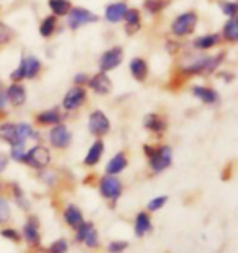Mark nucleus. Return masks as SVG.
I'll return each instance as SVG.
<instances>
[{"mask_svg":"<svg viewBox=\"0 0 238 253\" xmlns=\"http://www.w3.org/2000/svg\"><path fill=\"white\" fill-rule=\"evenodd\" d=\"M90 85V88L95 91V93L98 95H106L110 93L111 88H113V84H111V79L108 77L106 72H98L96 75H93L91 79H88V82H86Z\"/></svg>","mask_w":238,"mask_h":253,"instance_id":"f8f14e48","label":"nucleus"},{"mask_svg":"<svg viewBox=\"0 0 238 253\" xmlns=\"http://www.w3.org/2000/svg\"><path fill=\"white\" fill-rule=\"evenodd\" d=\"M222 59H224V54H217V56H204L199 57L196 61H193L189 66H186L183 71L186 74H209L214 72L220 64Z\"/></svg>","mask_w":238,"mask_h":253,"instance_id":"f03ea898","label":"nucleus"},{"mask_svg":"<svg viewBox=\"0 0 238 253\" xmlns=\"http://www.w3.org/2000/svg\"><path fill=\"white\" fill-rule=\"evenodd\" d=\"M8 164V157L5 154H0V171L5 170V167Z\"/></svg>","mask_w":238,"mask_h":253,"instance_id":"49530a36","label":"nucleus"},{"mask_svg":"<svg viewBox=\"0 0 238 253\" xmlns=\"http://www.w3.org/2000/svg\"><path fill=\"white\" fill-rule=\"evenodd\" d=\"M196 25H198V15L194 12H185L173 21L171 31L176 36H188L196 30Z\"/></svg>","mask_w":238,"mask_h":253,"instance_id":"20e7f679","label":"nucleus"},{"mask_svg":"<svg viewBox=\"0 0 238 253\" xmlns=\"http://www.w3.org/2000/svg\"><path fill=\"white\" fill-rule=\"evenodd\" d=\"M10 217V204L7 199L0 198V224L7 222Z\"/></svg>","mask_w":238,"mask_h":253,"instance_id":"72a5a7b5","label":"nucleus"},{"mask_svg":"<svg viewBox=\"0 0 238 253\" xmlns=\"http://www.w3.org/2000/svg\"><path fill=\"white\" fill-rule=\"evenodd\" d=\"M5 93H7V100L13 106H21L26 101V90L23 85H20V84H12Z\"/></svg>","mask_w":238,"mask_h":253,"instance_id":"4468645a","label":"nucleus"},{"mask_svg":"<svg viewBox=\"0 0 238 253\" xmlns=\"http://www.w3.org/2000/svg\"><path fill=\"white\" fill-rule=\"evenodd\" d=\"M166 203V196H159V198H154L152 201L149 203V211H159L165 206Z\"/></svg>","mask_w":238,"mask_h":253,"instance_id":"58836bf2","label":"nucleus"},{"mask_svg":"<svg viewBox=\"0 0 238 253\" xmlns=\"http://www.w3.org/2000/svg\"><path fill=\"white\" fill-rule=\"evenodd\" d=\"M88 82V77H86L85 74H79V75H75V84H77V87H80L82 84H86Z\"/></svg>","mask_w":238,"mask_h":253,"instance_id":"c03bdc74","label":"nucleus"},{"mask_svg":"<svg viewBox=\"0 0 238 253\" xmlns=\"http://www.w3.org/2000/svg\"><path fill=\"white\" fill-rule=\"evenodd\" d=\"M134 229H136L137 237H144L147 232L152 230V222H150V216L147 212H139L134 222Z\"/></svg>","mask_w":238,"mask_h":253,"instance_id":"b1692460","label":"nucleus"},{"mask_svg":"<svg viewBox=\"0 0 238 253\" xmlns=\"http://www.w3.org/2000/svg\"><path fill=\"white\" fill-rule=\"evenodd\" d=\"M56 25H57V18L51 15V17H46L42 20V23L40 26V35L42 38H49L54 31H56Z\"/></svg>","mask_w":238,"mask_h":253,"instance_id":"c756f323","label":"nucleus"},{"mask_svg":"<svg viewBox=\"0 0 238 253\" xmlns=\"http://www.w3.org/2000/svg\"><path fill=\"white\" fill-rule=\"evenodd\" d=\"M13 40V30L3 21H0V46H7Z\"/></svg>","mask_w":238,"mask_h":253,"instance_id":"7c9ffc66","label":"nucleus"},{"mask_svg":"<svg viewBox=\"0 0 238 253\" xmlns=\"http://www.w3.org/2000/svg\"><path fill=\"white\" fill-rule=\"evenodd\" d=\"M0 139L5 142H8L10 145L21 144L18 141L17 125H13V123H3V125H0Z\"/></svg>","mask_w":238,"mask_h":253,"instance_id":"f3484780","label":"nucleus"},{"mask_svg":"<svg viewBox=\"0 0 238 253\" xmlns=\"http://www.w3.org/2000/svg\"><path fill=\"white\" fill-rule=\"evenodd\" d=\"M64 219H66L67 225L77 229L83 222V214L77 206H67V209L64 211Z\"/></svg>","mask_w":238,"mask_h":253,"instance_id":"4be33fe9","label":"nucleus"},{"mask_svg":"<svg viewBox=\"0 0 238 253\" xmlns=\"http://www.w3.org/2000/svg\"><path fill=\"white\" fill-rule=\"evenodd\" d=\"M121 191H122L121 181H119L115 175H106L105 178H101V181H100V193H101L103 198L116 201V199L121 196Z\"/></svg>","mask_w":238,"mask_h":253,"instance_id":"0eeeda50","label":"nucleus"},{"mask_svg":"<svg viewBox=\"0 0 238 253\" xmlns=\"http://www.w3.org/2000/svg\"><path fill=\"white\" fill-rule=\"evenodd\" d=\"M127 242L124 240H116V242H111L110 245H108V252L110 253H122L124 250L127 249Z\"/></svg>","mask_w":238,"mask_h":253,"instance_id":"e433bc0d","label":"nucleus"},{"mask_svg":"<svg viewBox=\"0 0 238 253\" xmlns=\"http://www.w3.org/2000/svg\"><path fill=\"white\" fill-rule=\"evenodd\" d=\"M96 21H98V17L86 8H70V12L67 13V25L70 26V30H79L85 25L96 23Z\"/></svg>","mask_w":238,"mask_h":253,"instance_id":"39448f33","label":"nucleus"},{"mask_svg":"<svg viewBox=\"0 0 238 253\" xmlns=\"http://www.w3.org/2000/svg\"><path fill=\"white\" fill-rule=\"evenodd\" d=\"M110 127H111L110 120H108V116L103 111L95 110L90 115V118H88V131L91 134H95V136H105V134H108V131H110Z\"/></svg>","mask_w":238,"mask_h":253,"instance_id":"423d86ee","label":"nucleus"},{"mask_svg":"<svg viewBox=\"0 0 238 253\" xmlns=\"http://www.w3.org/2000/svg\"><path fill=\"white\" fill-rule=\"evenodd\" d=\"M126 12H127V5L124 2L111 3V5H108L105 10V17L110 23H119L121 20H124Z\"/></svg>","mask_w":238,"mask_h":253,"instance_id":"ddd939ff","label":"nucleus"},{"mask_svg":"<svg viewBox=\"0 0 238 253\" xmlns=\"http://www.w3.org/2000/svg\"><path fill=\"white\" fill-rule=\"evenodd\" d=\"M0 235H2L3 239H8L12 242H18L20 240L18 232H17V230H13V229H3L2 232H0Z\"/></svg>","mask_w":238,"mask_h":253,"instance_id":"a19ab883","label":"nucleus"},{"mask_svg":"<svg viewBox=\"0 0 238 253\" xmlns=\"http://www.w3.org/2000/svg\"><path fill=\"white\" fill-rule=\"evenodd\" d=\"M193 95L196 96V98L201 100V101H204V103H207V105H212V103H215V101L219 100V93L214 88L199 87V85L193 87Z\"/></svg>","mask_w":238,"mask_h":253,"instance_id":"6ab92c4d","label":"nucleus"},{"mask_svg":"<svg viewBox=\"0 0 238 253\" xmlns=\"http://www.w3.org/2000/svg\"><path fill=\"white\" fill-rule=\"evenodd\" d=\"M129 69H131L132 77L136 80H139V82H144L145 77H147V74H149L147 62L140 57H134L131 61V64H129Z\"/></svg>","mask_w":238,"mask_h":253,"instance_id":"a211bd4d","label":"nucleus"},{"mask_svg":"<svg viewBox=\"0 0 238 253\" xmlns=\"http://www.w3.org/2000/svg\"><path fill=\"white\" fill-rule=\"evenodd\" d=\"M67 249H69L67 242L64 240V239H59V240H56V242H54V244L49 247V252H51V253H66Z\"/></svg>","mask_w":238,"mask_h":253,"instance_id":"4c0bfd02","label":"nucleus"},{"mask_svg":"<svg viewBox=\"0 0 238 253\" xmlns=\"http://www.w3.org/2000/svg\"><path fill=\"white\" fill-rule=\"evenodd\" d=\"M25 154H26L25 144H15V145H12V154H10V155H12V159L18 160V162H23Z\"/></svg>","mask_w":238,"mask_h":253,"instance_id":"c9c22d12","label":"nucleus"},{"mask_svg":"<svg viewBox=\"0 0 238 253\" xmlns=\"http://www.w3.org/2000/svg\"><path fill=\"white\" fill-rule=\"evenodd\" d=\"M21 64H23V72H25V79H35L41 71V61L35 56H26L21 59Z\"/></svg>","mask_w":238,"mask_h":253,"instance_id":"dca6fc26","label":"nucleus"},{"mask_svg":"<svg viewBox=\"0 0 238 253\" xmlns=\"http://www.w3.org/2000/svg\"><path fill=\"white\" fill-rule=\"evenodd\" d=\"M23 162H26L30 167L38 170L46 169L51 162V152L49 149L44 147V145H35L33 149H30L28 152L25 154Z\"/></svg>","mask_w":238,"mask_h":253,"instance_id":"7ed1b4c3","label":"nucleus"},{"mask_svg":"<svg viewBox=\"0 0 238 253\" xmlns=\"http://www.w3.org/2000/svg\"><path fill=\"white\" fill-rule=\"evenodd\" d=\"M77 240L83 242V244L86 247H90V249L98 247V234H96V229L93 227V224L82 222V225H79L77 227Z\"/></svg>","mask_w":238,"mask_h":253,"instance_id":"9b49d317","label":"nucleus"},{"mask_svg":"<svg viewBox=\"0 0 238 253\" xmlns=\"http://www.w3.org/2000/svg\"><path fill=\"white\" fill-rule=\"evenodd\" d=\"M49 253H51V252H49Z\"/></svg>","mask_w":238,"mask_h":253,"instance_id":"de8ad7c7","label":"nucleus"},{"mask_svg":"<svg viewBox=\"0 0 238 253\" xmlns=\"http://www.w3.org/2000/svg\"><path fill=\"white\" fill-rule=\"evenodd\" d=\"M127 167V159L126 155H124L122 152L116 154L115 157H113L110 162H108L106 165V173L108 175H118L121 173V171Z\"/></svg>","mask_w":238,"mask_h":253,"instance_id":"412c9836","label":"nucleus"},{"mask_svg":"<svg viewBox=\"0 0 238 253\" xmlns=\"http://www.w3.org/2000/svg\"><path fill=\"white\" fill-rule=\"evenodd\" d=\"M17 131H18V141L21 144H25V141H28V139H38V134L35 132V129L30 125H26V123L17 125Z\"/></svg>","mask_w":238,"mask_h":253,"instance_id":"c85d7f7f","label":"nucleus"},{"mask_svg":"<svg viewBox=\"0 0 238 253\" xmlns=\"http://www.w3.org/2000/svg\"><path fill=\"white\" fill-rule=\"evenodd\" d=\"M144 152L150 160V167L155 173L163 171L171 165V149L168 145H161V147H150V145H144Z\"/></svg>","mask_w":238,"mask_h":253,"instance_id":"f257e3e1","label":"nucleus"},{"mask_svg":"<svg viewBox=\"0 0 238 253\" xmlns=\"http://www.w3.org/2000/svg\"><path fill=\"white\" fill-rule=\"evenodd\" d=\"M49 141L54 147L57 149H66L72 141V134L64 125H56L49 132Z\"/></svg>","mask_w":238,"mask_h":253,"instance_id":"9d476101","label":"nucleus"},{"mask_svg":"<svg viewBox=\"0 0 238 253\" xmlns=\"http://www.w3.org/2000/svg\"><path fill=\"white\" fill-rule=\"evenodd\" d=\"M122 62V49L121 47H111L100 59V71L101 72H110L113 69H116L119 64Z\"/></svg>","mask_w":238,"mask_h":253,"instance_id":"6e6552de","label":"nucleus"},{"mask_svg":"<svg viewBox=\"0 0 238 253\" xmlns=\"http://www.w3.org/2000/svg\"><path fill=\"white\" fill-rule=\"evenodd\" d=\"M103 150H105V144H103V141H95L93 144H91V147L88 150V154H86V157H85V165H88V167H93L100 162V159H101V155H103Z\"/></svg>","mask_w":238,"mask_h":253,"instance_id":"aec40b11","label":"nucleus"},{"mask_svg":"<svg viewBox=\"0 0 238 253\" xmlns=\"http://www.w3.org/2000/svg\"><path fill=\"white\" fill-rule=\"evenodd\" d=\"M144 126L147 127L149 131L160 134L166 129V121L159 115H147L144 118Z\"/></svg>","mask_w":238,"mask_h":253,"instance_id":"5701e85b","label":"nucleus"},{"mask_svg":"<svg viewBox=\"0 0 238 253\" xmlns=\"http://www.w3.org/2000/svg\"><path fill=\"white\" fill-rule=\"evenodd\" d=\"M124 21H126V25H140V13L139 10L136 8H127L126 15H124Z\"/></svg>","mask_w":238,"mask_h":253,"instance_id":"473e14b6","label":"nucleus"},{"mask_svg":"<svg viewBox=\"0 0 238 253\" xmlns=\"http://www.w3.org/2000/svg\"><path fill=\"white\" fill-rule=\"evenodd\" d=\"M13 193H15V199H17V203L20 204V206L23 208V209L28 208V201L25 199V195H23V191L20 190V186L15 185L13 186Z\"/></svg>","mask_w":238,"mask_h":253,"instance_id":"ea45409f","label":"nucleus"},{"mask_svg":"<svg viewBox=\"0 0 238 253\" xmlns=\"http://www.w3.org/2000/svg\"><path fill=\"white\" fill-rule=\"evenodd\" d=\"M224 38L229 42H237L238 40V25H237V18H230L224 26Z\"/></svg>","mask_w":238,"mask_h":253,"instance_id":"cd10ccee","label":"nucleus"},{"mask_svg":"<svg viewBox=\"0 0 238 253\" xmlns=\"http://www.w3.org/2000/svg\"><path fill=\"white\" fill-rule=\"evenodd\" d=\"M62 120V116H61V113H59L57 108H52V110H47V111H42L40 113V115L36 116V121L40 123V125H46V126H56L59 125Z\"/></svg>","mask_w":238,"mask_h":253,"instance_id":"393cba45","label":"nucleus"},{"mask_svg":"<svg viewBox=\"0 0 238 253\" xmlns=\"http://www.w3.org/2000/svg\"><path fill=\"white\" fill-rule=\"evenodd\" d=\"M219 35H204L201 38H198V40H194V47L196 49H201V51H205V49H210V47L217 46L219 44Z\"/></svg>","mask_w":238,"mask_h":253,"instance_id":"a878e982","label":"nucleus"},{"mask_svg":"<svg viewBox=\"0 0 238 253\" xmlns=\"http://www.w3.org/2000/svg\"><path fill=\"white\" fill-rule=\"evenodd\" d=\"M166 3H168V0H145V10L155 15V13H159L160 10H163Z\"/></svg>","mask_w":238,"mask_h":253,"instance_id":"2f4dec72","label":"nucleus"},{"mask_svg":"<svg viewBox=\"0 0 238 253\" xmlns=\"http://www.w3.org/2000/svg\"><path fill=\"white\" fill-rule=\"evenodd\" d=\"M219 7L229 18H234L237 15V3L235 2H220Z\"/></svg>","mask_w":238,"mask_h":253,"instance_id":"f704fd0d","label":"nucleus"},{"mask_svg":"<svg viewBox=\"0 0 238 253\" xmlns=\"http://www.w3.org/2000/svg\"><path fill=\"white\" fill-rule=\"evenodd\" d=\"M41 178L44 180L47 185H54V183H56V175H54L52 171H42Z\"/></svg>","mask_w":238,"mask_h":253,"instance_id":"79ce46f5","label":"nucleus"},{"mask_svg":"<svg viewBox=\"0 0 238 253\" xmlns=\"http://www.w3.org/2000/svg\"><path fill=\"white\" fill-rule=\"evenodd\" d=\"M140 30V25H126V33L127 35H136Z\"/></svg>","mask_w":238,"mask_h":253,"instance_id":"a18cd8bd","label":"nucleus"},{"mask_svg":"<svg viewBox=\"0 0 238 253\" xmlns=\"http://www.w3.org/2000/svg\"><path fill=\"white\" fill-rule=\"evenodd\" d=\"M85 100H86L85 88L83 87H74V88H70L67 91L66 96H64L62 106L67 111H74V110H77L79 106H82Z\"/></svg>","mask_w":238,"mask_h":253,"instance_id":"1a4fd4ad","label":"nucleus"},{"mask_svg":"<svg viewBox=\"0 0 238 253\" xmlns=\"http://www.w3.org/2000/svg\"><path fill=\"white\" fill-rule=\"evenodd\" d=\"M49 8L54 17H66L72 8V3L69 0H49Z\"/></svg>","mask_w":238,"mask_h":253,"instance_id":"bb28decb","label":"nucleus"},{"mask_svg":"<svg viewBox=\"0 0 238 253\" xmlns=\"http://www.w3.org/2000/svg\"><path fill=\"white\" fill-rule=\"evenodd\" d=\"M7 93H5L3 88H0V111L5 110V106H7Z\"/></svg>","mask_w":238,"mask_h":253,"instance_id":"37998d69","label":"nucleus"},{"mask_svg":"<svg viewBox=\"0 0 238 253\" xmlns=\"http://www.w3.org/2000/svg\"><path fill=\"white\" fill-rule=\"evenodd\" d=\"M23 235L26 242L30 245H40V240H41V235H40V225H38L36 219H28V222L25 224V229H23Z\"/></svg>","mask_w":238,"mask_h":253,"instance_id":"2eb2a0df","label":"nucleus"}]
</instances>
